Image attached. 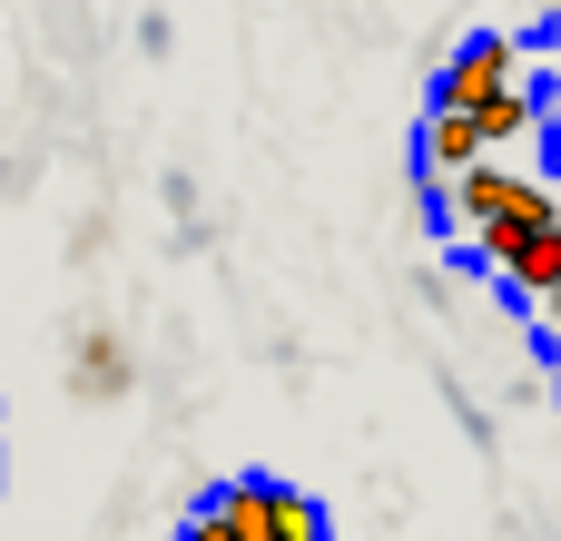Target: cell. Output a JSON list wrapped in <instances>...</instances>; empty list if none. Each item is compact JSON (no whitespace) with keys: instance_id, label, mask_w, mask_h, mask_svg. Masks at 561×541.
I'll list each match as a JSON object with an SVG mask.
<instances>
[{"instance_id":"obj_3","label":"cell","mask_w":561,"mask_h":541,"mask_svg":"<svg viewBox=\"0 0 561 541\" xmlns=\"http://www.w3.org/2000/svg\"><path fill=\"white\" fill-rule=\"evenodd\" d=\"M128 384H138V375H128V345H118L108 325H79V335H69V394H79V404H118Z\"/></svg>"},{"instance_id":"obj_11","label":"cell","mask_w":561,"mask_h":541,"mask_svg":"<svg viewBox=\"0 0 561 541\" xmlns=\"http://www.w3.org/2000/svg\"><path fill=\"white\" fill-rule=\"evenodd\" d=\"M552 246H561V197H552Z\"/></svg>"},{"instance_id":"obj_6","label":"cell","mask_w":561,"mask_h":541,"mask_svg":"<svg viewBox=\"0 0 561 541\" xmlns=\"http://www.w3.org/2000/svg\"><path fill=\"white\" fill-rule=\"evenodd\" d=\"M542 118H552V99H542V89H503L493 108H473V128H483V158H493L503 138H523V128H542Z\"/></svg>"},{"instance_id":"obj_1","label":"cell","mask_w":561,"mask_h":541,"mask_svg":"<svg viewBox=\"0 0 561 541\" xmlns=\"http://www.w3.org/2000/svg\"><path fill=\"white\" fill-rule=\"evenodd\" d=\"M424 217H434V227H463V237H483V227H542V217H552V187H542V177H513V168L483 158V168L444 177Z\"/></svg>"},{"instance_id":"obj_5","label":"cell","mask_w":561,"mask_h":541,"mask_svg":"<svg viewBox=\"0 0 561 541\" xmlns=\"http://www.w3.org/2000/svg\"><path fill=\"white\" fill-rule=\"evenodd\" d=\"M424 168H434V187H444V177H463V168H483V128L434 108V118H424Z\"/></svg>"},{"instance_id":"obj_7","label":"cell","mask_w":561,"mask_h":541,"mask_svg":"<svg viewBox=\"0 0 561 541\" xmlns=\"http://www.w3.org/2000/svg\"><path fill=\"white\" fill-rule=\"evenodd\" d=\"M503 286H513V296H552V286H561V246H552V227H542V237H533V246L503 266Z\"/></svg>"},{"instance_id":"obj_8","label":"cell","mask_w":561,"mask_h":541,"mask_svg":"<svg viewBox=\"0 0 561 541\" xmlns=\"http://www.w3.org/2000/svg\"><path fill=\"white\" fill-rule=\"evenodd\" d=\"M444 404H454V414H463V434H473V444H493V414H483V404H473V394H463V384H444Z\"/></svg>"},{"instance_id":"obj_10","label":"cell","mask_w":561,"mask_h":541,"mask_svg":"<svg viewBox=\"0 0 561 541\" xmlns=\"http://www.w3.org/2000/svg\"><path fill=\"white\" fill-rule=\"evenodd\" d=\"M533 315H542V335H561V286H552V296H533Z\"/></svg>"},{"instance_id":"obj_4","label":"cell","mask_w":561,"mask_h":541,"mask_svg":"<svg viewBox=\"0 0 561 541\" xmlns=\"http://www.w3.org/2000/svg\"><path fill=\"white\" fill-rule=\"evenodd\" d=\"M256 541H335V532H325V503H316V493L266 483V522H256Z\"/></svg>"},{"instance_id":"obj_2","label":"cell","mask_w":561,"mask_h":541,"mask_svg":"<svg viewBox=\"0 0 561 541\" xmlns=\"http://www.w3.org/2000/svg\"><path fill=\"white\" fill-rule=\"evenodd\" d=\"M503 89H523V49H513L503 30H483V39H463V49L444 59L434 108H444V118H473V108H493Z\"/></svg>"},{"instance_id":"obj_9","label":"cell","mask_w":561,"mask_h":541,"mask_svg":"<svg viewBox=\"0 0 561 541\" xmlns=\"http://www.w3.org/2000/svg\"><path fill=\"white\" fill-rule=\"evenodd\" d=\"M178 541H227V522H217V513H207V503H197V513H187V522H178Z\"/></svg>"}]
</instances>
